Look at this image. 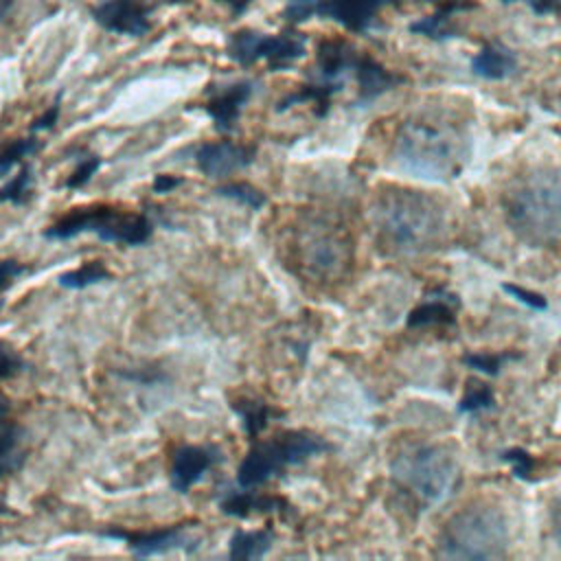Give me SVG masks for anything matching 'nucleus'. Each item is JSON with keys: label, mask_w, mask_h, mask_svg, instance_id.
Returning a JSON list of instances; mask_svg holds the SVG:
<instances>
[{"label": "nucleus", "mask_w": 561, "mask_h": 561, "mask_svg": "<svg viewBox=\"0 0 561 561\" xmlns=\"http://www.w3.org/2000/svg\"><path fill=\"white\" fill-rule=\"evenodd\" d=\"M373 221L379 239L397 252H423L438 245L447 232L443 206L427 193L388 188L377 195Z\"/></svg>", "instance_id": "f257e3e1"}, {"label": "nucleus", "mask_w": 561, "mask_h": 561, "mask_svg": "<svg viewBox=\"0 0 561 561\" xmlns=\"http://www.w3.org/2000/svg\"><path fill=\"white\" fill-rule=\"evenodd\" d=\"M504 215L526 243L561 241V171L535 169L513 180L504 193Z\"/></svg>", "instance_id": "f03ea898"}, {"label": "nucleus", "mask_w": 561, "mask_h": 561, "mask_svg": "<svg viewBox=\"0 0 561 561\" xmlns=\"http://www.w3.org/2000/svg\"><path fill=\"white\" fill-rule=\"evenodd\" d=\"M467 138L451 123L410 121L394 142V158L408 173L425 180L454 178L467 160Z\"/></svg>", "instance_id": "7ed1b4c3"}, {"label": "nucleus", "mask_w": 561, "mask_h": 561, "mask_svg": "<svg viewBox=\"0 0 561 561\" xmlns=\"http://www.w3.org/2000/svg\"><path fill=\"white\" fill-rule=\"evenodd\" d=\"M92 232L101 241L121 245H145L153 234V221L145 213L123 210L107 204L70 208L64 217L44 230L46 239L66 241L77 234Z\"/></svg>", "instance_id": "20e7f679"}, {"label": "nucleus", "mask_w": 561, "mask_h": 561, "mask_svg": "<svg viewBox=\"0 0 561 561\" xmlns=\"http://www.w3.org/2000/svg\"><path fill=\"white\" fill-rule=\"evenodd\" d=\"M508 546V522L489 504L467 506L443 528L438 554L447 559H493Z\"/></svg>", "instance_id": "39448f33"}, {"label": "nucleus", "mask_w": 561, "mask_h": 561, "mask_svg": "<svg viewBox=\"0 0 561 561\" xmlns=\"http://www.w3.org/2000/svg\"><path fill=\"white\" fill-rule=\"evenodd\" d=\"M324 449V438L309 430H285L265 440L256 438L237 469V484L259 489L283 476L285 469L296 467Z\"/></svg>", "instance_id": "423d86ee"}, {"label": "nucleus", "mask_w": 561, "mask_h": 561, "mask_svg": "<svg viewBox=\"0 0 561 561\" xmlns=\"http://www.w3.org/2000/svg\"><path fill=\"white\" fill-rule=\"evenodd\" d=\"M289 252L300 272L313 280H333L351 263V241L333 221L311 215L294 226Z\"/></svg>", "instance_id": "0eeeda50"}, {"label": "nucleus", "mask_w": 561, "mask_h": 561, "mask_svg": "<svg viewBox=\"0 0 561 561\" xmlns=\"http://www.w3.org/2000/svg\"><path fill=\"white\" fill-rule=\"evenodd\" d=\"M392 478L416 502L432 506L449 495L456 482V462L436 445H414L394 458Z\"/></svg>", "instance_id": "6e6552de"}, {"label": "nucleus", "mask_w": 561, "mask_h": 561, "mask_svg": "<svg viewBox=\"0 0 561 561\" xmlns=\"http://www.w3.org/2000/svg\"><path fill=\"white\" fill-rule=\"evenodd\" d=\"M226 50L228 57L239 66L265 61L270 70L280 72L305 55V35L296 31L265 35L252 28H241L230 33Z\"/></svg>", "instance_id": "1a4fd4ad"}, {"label": "nucleus", "mask_w": 561, "mask_h": 561, "mask_svg": "<svg viewBox=\"0 0 561 561\" xmlns=\"http://www.w3.org/2000/svg\"><path fill=\"white\" fill-rule=\"evenodd\" d=\"M390 2L392 0H287L283 15L291 24L305 22L311 15H322L351 31H364L379 9Z\"/></svg>", "instance_id": "9d476101"}, {"label": "nucleus", "mask_w": 561, "mask_h": 561, "mask_svg": "<svg viewBox=\"0 0 561 561\" xmlns=\"http://www.w3.org/2000/svg\"><path fill=\"white\" fill-rule=\"evenodd\" d=\"M99 537L121 539L134 557H158L173 550L193 552L199 548V537L191 533L188 524H171L153 530H125L118 526H105L96 530Z\"/></svg>", "instance_id": "9b49d317"}, {"label": "nucleus", "mask_w": 561, "mask_h": 561, "mask_svg": "<svg viewBox=\"0 0 561 561\" xmlns=\"http://www.w3.org/2000/svg\"><path fill=\"white\" fill-rule=\"evenodd\" d=\"M193 158L204 175L217 180L250 167L256 158V147L237 140H208L195 147Z\"/></svg>", "instance_id": "f8f14e48"}, {"label": "nucleus", "mask_w": 561, "mask_h": 561, "mask_svg": "<svg viewBox=\"0 0 561 561\" xmlns=\"http://www.w3.org/2000/svg\"><path fill=\"white\" fill-rule=\"evenodd\" d=\"M149 4L145 0H101L92 9V18L110 33L140 37L151 28Z\"/></svg>", "instance_id": "ddd939ff"}, {"label": "nucleus", "mask_w": 561, "mask_h": 561, "mask_svg": "<svg viewBox=\"0 0 561 561\" xmlns=\"http://www.w3.org/2000/svg\"><path fill=\"white\" fill-rule=\"evenodd\" d=\"M221 460V449L215 445H182L171 456L169 480L173 491L188 493L217 462Z\"/></svg>", "instance_id": "4468645a"}, {"label": "nucleus", "mask_w": 561, "mask_h": 561, "mask_svg": "<svg viewBox=\"0 0 561 561\" xmlns=\"http://www.w3.org/2000/svg\"><path fill=\"white\" fill-rule=\"evenodd\" d=\"M217 508L237 519H248L252 515H276L287 513L291 506L287 500L272 495V493H259L250 486H226L217 495Z\"/></svg>", "instance_id": "2eb2a0df"}, {"label": "nucleus", "mask_w": 561, "mask_h": 561, "mask_svg": "<svg viewBox=\"0 0 561 561\" xmlns=\"http://www.w3.org/2000/svg\"><path fill=\"white\" fill-rule=\"evenodd\" d=\"M252 92H254V85L250 81H234L228 85H219V90L208 94L202 107L210 116L217 131L228 134L234 129Z\"/></svg>", "instance_id": "dca6fc26"}, {"label": "nucleus", "mask_w": 561, "mask_h": 561, "mask_svg": "<svg viewBox=\"0 0 561 561\" xmlns=\"http://www.w3.org/2000/svg\"><path fill=\"white\" fill-rule=\"evenodd\" d=\"M22 427L11 416L9 399L0 392V480L22 469L26 451L22 449Z\"/></svg>", "instance_id": "f3484780"}, {"label": "nucleus", "mask_w": 561, "mask_h": 561, "mask_svg": "<svg viewBox=\"0 0 561 561\" xmlns=\"http://www.w3.org/2000/svg\"><path fill=\"white\" fill-rule=\"evenodd\" d=\"M230 410L239 416L241 427L250 443L256 440L267 430L272 419L278 414L274 410V405H270L256 397H237L230 401Z\"/></svg>", "instance_id": "a211bd4d"}, {"label": "nucleus", "mask_w": 561, "mask_h": 561, "mask_svg": "<svg viewBox=\"0 0 561 561\" xmlns=\"http://www.w3.org/2000/svg\"><path fill=\"white\" fill-rule=\"evenodd\" d=\"M274 533L270 528L234 530L228 541L230 559H263L274 546Z\"/></svg>", "instance_id": "6ab92c4d"}, {"label": "nucleus", "mask_w": 561, "mask_h": 561, "mask_svg": "<svg viewBox=\"0 0 561 561\" xmlns=\"http://www.w3.org/2000/svg\"><path fill=\"white\" fill-rule=\"evenodd\" d=\"M473 70L482 77H489V79H500V77H506L513 68H515V59L508 50L504 48H497V46H486L482 53L476 55L473 59Z\"/></svg>", "instance_id": "aec40b11"}, {"label": "nucleus", "mask_w": 561, "mask_h": 561, "mask_svg": "<svg viewBox=\"0 0 561 561\" xmlns=\"http://www.w3.org/2000/svg\"><path fill=\"white\" fill-rule=\"evenodd\" d=\"M33 186H35L33 167L28 162H22L20 171L7 184L0 186V202L13 204V206H24L33 197Z\"/></svg>", "instance_id": "412c9836"}, {"label": "nucleus", "mask_w": 561, "mask_h": 561, "mask_svg": "<svg viewBox=\"0 0 561 561\" xmlns=\"http://www.w3.org/2000/svg\"><path fill=\"white\" fill-rule=\"evenodd\" d=\"M107 278H110V270L105 267L103 261H88V263H83L77 270L59 274L57 283L64 289H85V287L103 283Z\"/></svg>", "instance_id": "4be33fe9"}, {"label": "nucleus", "mask_w": 561, "mask_h": 561, "mask_svg": "<svg viewBox=\"0 0 561 561\" xmlns=\"http://www.w3.org/2000/svg\"><path fill=\"white\" fill-rule=\"evenodd\" d=\"M39 149V140L35 136L13 138L0 147V178H4L9 171H13L18 164H22L26 158H31Z\"/></svg>", "instance_id": "5701e85b"}, {"label": "nucleus", "mask_w": 561, "mask_h": 561, "mask_svg": "<svg viewBox=\"0 0 561 561\" xmlns=\"http://www.w3.org/2000/svg\"><path fill=\"white\" fill-rule=\"evenodd\" d=\"M215 193L219 197L232 199V202H237V204H241V206H245L250 210H259V208H263L267 204L265 193L261 188L248 184V182H226V184H219L215 188Z\"/></svg>", "instance_id": "b1692460"}, {"label": "nucleus", "mask_w": 561, "mask_h": 561, "mask_svg": "<svg viewBox=\"0 0 561 561\" xmlns=\"http://www.w3.org/2000/svg\"><path fill=\"white\" fill-rule=\"evenodd\" d=\"M99 167H101V158H99V156H88V158L81 160V162L77 164V169L66 178L64 186L70 188V191H77V188L85 186V184L92 180V175L96 173Z\"/></svg>", "instance_id": "393cba45"}, {"label": "nucleus", "mask_w": 561, "mask_h": 561, "mask_svg": "<svg viewBox=\"0 0 561 561\" xmlns=\"http://www.w3.org/2000/svg\"><path fill=\"white\" fill-rule=\"evenodd\" d=\"M24 368H26L24 357L9 342L0 340V381L15 377Z\"/></svg>", "instance_id": "a878e982"}, {"label": "nucleus", "mask_w": 561, "mask_h": 561, "mask_svg": "<svg viewBox=\"0 0 561 561\" xmlns=\"http://www.w3.org/2000/svg\"><path fill=\"white\" fill-rule=\"evenodd\" d=\"M118 375L127 381H136V383H142V386H156V383H162L167 379V375L162 370L147 368V366L145 368H131V370L123 368V370H118Z\"/></svg>", "instance_id": "bb28decb"}, {"label": "nucleus", "mask_w": 561, "mask_h": 561, "mask_svg": "<svg viewBox=\"0 0 561 561\" xmlns=\"http://www.w3.org/2000/svg\"><path fill=\"white\" fill-rule=\"evenodd\" d=\"M26 272L28 267L18 259H0V294L9 289L15 283V278H20Z\"/></svg>", "instance_id": "cd10ccee"}, {"label": "nucleus", "mask_w": 561, "mask_h": 561, "mask_svg": "<svg viewBox=\"0 0 561 561\" xmlns=\"http://www.w3.org/2000/svg\"><path fill=\"white\" fill-rule=\"evenodd\" d=\"M57 116H59V103H53L39 118L33 121L31 125V131H44V129H50L55 123H57Z\"/></svg>", "instance_id": "c85d7f7f"}, {"label": "nucleus", "mask_w": 561, "mask_h": 561, "mask_svg": "<svg viewBox=\"0 0 561 561\" xmlns=\"http://www.w3.org/2000/svg\"><path fill=\"white\" fill-rule=\"evenodd\" d=\"M184 180L182 178H175V175H169V173H158L156 178H153V184H151V188H153V193H171L173 188H178L180 184H182Z\"/></svg>", "instance_id": "c756f323"}, {"label": "nucleus", "mask_w": 561, "mask_h": 561, "mask_svg": "<svg viewBox=\"0 0 561 561\" xmlns=\"http://www.w3.org/2000/svg\"><path fill=\"white\" fill-rule=\"evenodd\" d=\"M550 517H552V528H554V533H557V539L561 541V495L552 502Z\"/></svg>", "instance_id": "7c9ffc66"}, {"label": "nucleus", "mask_w": 561, "mask_h": 561, "mask_svg": "<svg viewBox=\"0 0 561 561\" xmlns=\"http://www.w3.org/2000/svg\"><path fill=\"white\" fill-rule=\"evenodd\" d=\"M169 2H182V0H169ZM226 4H230L234 11H243L252 0H221Z\"/></svg>", "instance_id": "2f4dec72"}, {"label": "nucleus", "mask_w": 561, "mask_h": 561, "mask_svg": "<svg viewBox=\"0 0 561 561\" xmlns=\"http://www.w3.org/2000/svg\"><path fill=\"white\" fill-rule=\"evenodd\" d=\"M504 2H513V0H504ZM537 11H548L552 4H554V0H528Z\"/></svg>", "instance_id": "473e14b6"}, {"label": "nucleus", "mask_w": 561, "mask_h": 561, "mask_svg": "<svg viewBox=\"0 0 561 561\" xmlns=\"http://www.w3.org/2000/svg\"><path fill=\"white\" fill-rule=\"evenodd\" d=\"M11 4H13V0H0V20H4V15L11 9Z\"/></svg>", "instance_id": "72a5a7b5"}, {"label": "nucleus", "mask_w": 561, "mask_h": 561, "mask_svg": "<svg viewBox=\"0 0 561 561\" xmlns=\"http://www.w3.org/2000/svg\"><path fill=\"white\" fill-rule=\"evenodd\" d=\"M7 513H11V508L4 502H0V515H7Z\"/></svg>", "instance_id": "f704fd0d"}, {"label": "nucleus", "mask_w": 561, "mask_h": 561, "mask_svg": "<svg viewBox=\"0 0 561 561\" xmlns=\"http://www.w3.org/2000/svg\"><path fill=\"white\" fill-rule=\"evenodd\" d=\"M0 309H2V298H0Z\"/></svg>", "instance_id": "c9c22d12"}]
</instances>
